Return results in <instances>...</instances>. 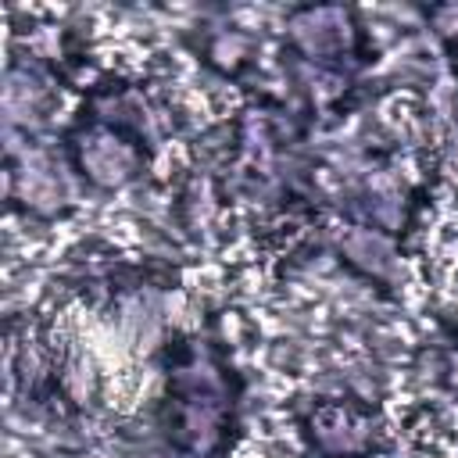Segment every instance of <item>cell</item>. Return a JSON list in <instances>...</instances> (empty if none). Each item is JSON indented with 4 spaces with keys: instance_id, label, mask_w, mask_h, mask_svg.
<instances>
[{
    "instance_id": "4",
    "label": "cell",
    "mask_w": 458,
    "mask_h": 458,
    "mask_svg": "<svg viewBox=\"0 0 458 458\" xmlns=\"http://www.w3.org/2000/svg\"><path fill=\"white\" fill-rule=\"evenodd\" d=\"M318 440H322L329 451H344V447L354 444V433L347 429V422H344L340 415H329V419L322 422V429H318Z\"/></svg>"
},
{
    "instance_id": "2",
    "label": "cell",
    "mask_w": 458,
    "mask_h": 458,
    "mask_svg": "<svg viewBox=\"0 0 458 458\" xmlns=\"http://www.w3.org/2000/svg\"><path fill=\"white\" fill-rule=\"evenodd\" d=\"M157 329H161V315H157V304H154L150 297H132V301H125V308H122V333H125L136 347H154Z\"/></svg>"
},
{
    "instance_id": "3",
    "label": "cell",
    "mask_w": 458,
    "mask_h": 458,
    "mask_svg": "<svg viewBox=\"0 0 458 458\" xmlns=\"http://www.w3.org/2000/svg\"><path fill=\"white\" fill-rule=\"evenodd\" d=\"M344 250H347V258H351L354 265H361V268H369V272H386L390 261H394L390 243H386L383 236L369 233V229L347 233V236H344Z\"/></svg>"
},
{
    "instance_id": "1",
    "label": "cell",
    "mask_w": 458,
    "mask_h": 458,
    "mask_svg": "<svg viewBox=\"0 0 458 458\" xmlns=\"http://www.w3.org/2000/svg\"><path fill=\"white\" fill-rule=\"evenodd\" d=\"M82 165H86V172H89L97 182L114 186V182H122V179L129 175L132 157H129V150H125L118 140H111V136H93V140L82 147Z\"/></svg>"
}]
</instances>
